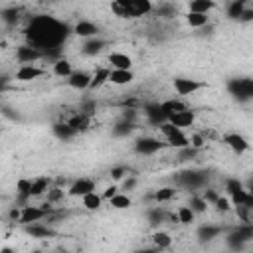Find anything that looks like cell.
<instances>
[{
    "label": "cell",
    "mask_w": 253,
    "mask_h": 253,
    "mask_svg": "<svg viewBox=\"0 0 253 253\" xmlns=\"http://www.w3.org/2000/svg\"><path fill=\"white\" fill-rule=\"evenodd\" d=\"M26 36L30 43L38 49L57 47L67 38V26L51 16H36L28 26Z\"/></svg>",
    "instance_id": "obj_1"
},
{
    "label": "cell",
    "mask_w": 253,
    "mask_h": 253,
    "mask_svg": "<svg viewBox=\"0 0 253 253\" xmlns=\"http://www.w3.org/2000/svg\"><path fill=\"white\" fill-rule=\"evenodd\" d=\"M111 8L119 18H140L150 14L154 6L150 0H113Z\"/></svg>",
    "instance_id": "obj_2"
},
{
    "label": "cell",
    "mask_w": 253,
    "mask_h": 253,
    "mask_svg": "<svg viewBox=\"0 0 253 253\" xmlns=\"http://www.w3.org/2000/svg\"><path fill=\"white\" fill-rule=\"evenodd\" d=\"M227 192L231 196V204L233 206H247V208H253V196L249 194V190H245L239 182L235 180H229L227 182Z\"/></svg>",
    "instance_id": "obj_3"
},
{
    "label": "cell",
    "mask_w": 253,
    "mask_h": 253,
    "mask_svg": "<svg viewBox=\"0 0 253 253\" xmlns=\"http://www.w3.org/2000/svg\"><path fill=\"white\" fill-rule=\"evenodd\" d=\"M172 87H174V91L180 97H188V95H194L196 91L204 89L206 83L204 81H198V79H190V77H176L172 81Z\"/></svg>",
    "instance_id": "obj_4"
},
{
    "label": "cell",
    "mask_w": 253,
    "mask_h": 253,
    "mask_svg": "<svg viewBox=\"0 0 253 253\" xmlns=\"http://www.w3.org/2000/svg\"><path fill=\"white\" fill-rule=\"evenodd\" d=\"M47 215V210L45 208H40V206H22L20 208V223L22 225H28V223H36V221H42L43 217Z\"/></svg>",
    "instance_id": "obj_5"
},
{
    "label": "cell",
    "mask_w": 253,
    "mask_h": 253,
    "mask_svg": "<svg viewBox=\"0 0 253 253\" xmlns=\"http://www.w3.org/2000/svg\"><path fill=\"white\" fill-rule=\"evenodd\" d=\"M43 75H45V69H42V67H38L34 63H22L18 67V71H16V79L18 81H24V83L34 81V79H40Z\"/></svg>",
    "instance_id": "obj_6"
},
{
    "label": "cell",
    "mask_w": 253,
    "mask_h": 253,
    "mask_svg": "<svg viewBox=\"0 0 253 253\" xmlns=\"http://www.w3.org/2000/svg\"><path fill=\"white\" fill-rule=\"evenodd\" d=\"M166 121H170V123H172L174 126H178V128H188V126H192V125L196 123V113L186 107V109H182V111L172 113Z\"/></svg>",
    "instance_id": "obj_7"
},
{
    "label": "cell",
    "mask_w": 253,
    "mask_h": 253,
    "mask_svg": "<svg viewBox=\"0 0 253 253\" xmlns=\"http://www.w3.org/2000/svg\"><path fill=\"white\" fill-rule=\"evenodd\" d=\"M223 142H225L235 154H243V152L249 150V140H247L243 134H239V132H227V134L223 136Z\"/></svg>",
    "instance_id": "obj_8"
},
{
    "label": "cell",
    "mask_w": 253,
    "mask_h": 253,
    "mask_svg": "<svg viewBox=\"0 0 253 253\" xmlns=\"http://www.w3.org/2000/svg\"><path fill=\"white\" fill-rule=\"evenodd\" d=\"M162 146H164V142H160L158 138H152V136H142L134 142V150L140 152V154H154Z\"/></svg>",
    "instance_id": "obj_9"
},
{
    "label": "cell",
    "mask_w": 253,
    "mask_h": 253,
    "mask_svg": "<svg viewBox=\"0 0 253 253\" xmlns=\"http://www.w3.org/2000/svg\"><path fill=\"white\" fill-rule=\"evenodd\" d=\"M95 190V182L91 180V178H79V180H75L69 188H67V194L71 196V198H81V196H85V194H89V192H93Z\"/></svg>",
    "instance_id": "obj_10"
},
{
    "label": "cell",
    "mask_w": 253,
    "mask_h": 253,
    "mask_svg": "<svg viewBox=\"0 0 253 253\" xmlns=\"http://www.w3.org/2000/svg\"><path fill=\"white\" fill-rule=\"evenodd\" d=\"M40 57H42V49L34 47L32 43H30V45H20V47L16 49V59H18L20 63H34V61H38Z\"/></svg>",
    "instance_id": "obj_11"
},
{
    "label": "cell",
    "mask_w": 253,
    "mask_h": 253,
    "mask_svg": "<svg viewBox=\"0 0 253 253\" xmlns=\"http://www.w3.org/2000/svg\"><path fill=\"white\" fill-rule=\"evenodd\" d=\"M107 61L113 69H132V57L125 51H111L107 55Z\"/></svg>",
    "instance_id": "obj_12"
},
{
    "label": "cell",
    "mask_w": 253,
    "mask_h": 253,
    "mask_svg": "<svg viewBox=\"0 0 253 253\" xmlns=\"http://www.w3.org/2000/svg\"><path fill=\"white\" fill-rule=\"evenodd\" d=\"M132 79H134V73H132V69H109V83H113V85H119V87H123V85H128V83H132Z\"/></svg>",
    "instance_id": "obj_13"
},
{
    "label": "cell",
    "mask_w": 253,
    "mask_h": 253,
    "mask_svg": "<svg viewBox=\"0 0 253 253\" xmlns=\"http://www.w3.org/2000/svg\"><path fill=\"white\" fill-rule=\"evenodd\" d=\"M67 85L73 87V89H77V91L89 89V85H91V73H87V71H73L67 77Z\"/></svg>",
    "instance_id": "obj_14"
},
{
    "label": "cell",
    "mask_w": 253,
    "mask_h": 253,
    "mask_svg": "<svg viewBox=\"0 0 253 253\" xmlns=\"http://www.w3.org/2000/svg\"><path fill=\"white\" fill-rule=\"evenodd\" d=\"M73 34L79 36V38H95L99 34V26L89 22V20H79L75 26H73Z\"/></svg>",
    "instance_id": "obj_15"
},
{
    "label": "cell",
    "mask_w": 253,
    "mask_h": 253,
    "mask_svg": "<svg viewBox=\"0 0 253 253\" xmlns=\"http://www.w3.org/2000/svg\"><path fill=\"white\" fill-rule=\"evenodd\" d=\"M229 89H231L235 95H239L241 99H249V97L253 95V83H251L249 79L231 81V83H229Z\"/></svg>",
    "instance_id": "obj_16"
},
{
    "label": "cell",
    "mask_w": 253,
    "mask_h": 253,
    "mask_svg": "<svg viewBox=\"0 0 253 253\" xmlns=\"http://www.w3.org/2000/svg\"><path fill=\"white\" fill-rule=\"evenodd\" d=\"M81 204H83L85 210H89V211H97V210H101V206H103V196L97 194V190H93V192L81 196Z\"/></svg>",
    "instance_id": "obj_17"
},
{
    "label": "cell",
    "mask_w": 253,
    "mask_h": 253,
    "mask_svg": "<svg viewBox=\"0 0 253 253\" xmlns=\"http://www.w3.org/2000/svg\"><path fill=\"white\" fill-rule=\"evenodd\" d=\"M109 69H111V67L99 65V67L95 69V73H91V85H89V89H99L101 85H105L107 79H109Z\"/></svg>",
    "instance_id": "obj_18"
},
{
    "label": "cell",
    "mask_w": 253,
    "mask_h": 253,
    "mask_svg": "<svg viewBox=\"0 0 253 253\" xmlns=\"http://www.w3.org/2000/svg\"><path fill=\"white\" fill-rule=\"evenodd\" d=\"M158 107H160V113H162V117H164V119H168V117H170L172 113H176V111L186 109V105H184L180 99H168V101L160 103Z\"/></svg>",
    "instance_id": "obj_19"
},
{
    "label": "cell",
    "mask_w": 253,
    "mask_h": 253,
    "mask_svg": "<svg viewBox=\"0 0 253 253\" xmlns=\"http://www.w3.org/2000/svg\"><path fill=\"white\" fill-rule=\"evenodd\" d=\"M109 204L115 208V210H128L132 206V200L126 192H117L115 196L109 198Z\"/></svg>",
    "instance_id": "obj_20"
},
{
    "label": "cell",
    "mask_w": 253,
    "mask_h": 253,
    "mask_svg": "<svg viewBox=\"0 0 253 253\" xmlns=\"http://www.w3.org/2000/svg\"><path fill=\"white\" fill-rule=\"evenodd\" d=\"M47 188H49V178H45V176H38V178H34V180H32V188H30V198L45 194Z\"/></svg>",
    "instance_id": "obj_21"
},
{
    "label": "cell",
    "mask_w": 253,
    "mask_h": 253,
    "mask_svg": "<svg viewBox=\"0 0 253 253\" xmlns=\"http://www.w3.org/2000/svg\"><path fill=\"white\" fill-rule=\"evenodd\" d=\"M215 8L213 0H190L188 4V12H202V14H210Z\"/></svg>",
    "instance_id": "obj_22"
},
{
    "label": "cell",
    "mask_w": 253,
    "mask_h": 253,
    "mask_svg": "<svg viewBox=\"0 0 253 253\" xmlns=\"http://www.w3.org/2000/svg\"><path fill=\"white\" fill-rule=\"evenodd\" d=\"M71 73H73L71 61H67V59H55V61H53V75L67 79Z\"/></svg>",
    "instance_id": "obj_23"
},
{
    "label": "cell",
    "mask_w": 253,
    "mask_h": 253,
    "mask_svg": "<svg viewBox=\"0 0 253 253\" xmlns=\"http://www.w3.org/2000/svg\"><path fill=\"white\" fill-rule=\"evenodd\" d=\"M210 22V16L208 14H202V12H188L186 14V24L190 28H202Z\"/></svg>",
    "instance_id": "obj_24"
},
{
    "label": "cell",
    "mask_w": 253,
    "mask_h": 253,
    "mask_svg": "<svg viewBox=\"0 0 253 253\" xmlns=\"http://www.w3.org/2000/svg\"><path fill=\"white\" fill-rule=\"evenodd\" d=\"M196 219V211L190 208V206H180L176 210V221L184 223V225H190L192 221Z\"/></svg>",
    "instance_id": "obj_25"
},
{
    "label": "cell",
    "mask_w": 253,
    "mask_h": 253,
    "mask_svg": "<svg viewBox=\"0 0 253 253\" xmlns=\"http://www.w3.org/2000/svg\"><path fill=\"white\" fill-rule=\"evenodd\" d=\"M26 231H28L32 237H49V235H53V231H51L49 227H45V225H40V221L28 223V225H26Z\"/></svg>",
    "instance_id": "obj_26"
},
{
    "label": "cell",
    "mask_w": 253,
    "mask_h": 253,
    "mask_svg": "<svg viewBox=\"0 0 253 253\" xmlns=\"http://www.w3.org/2000/svg\"><path fill=\"white\" fill-rule=\"evenodd\" d=\"M105 47L103 40H95V38H87V42L83 43V53L85 55H95Z\"/></svg>",
    "instance_id": "obj_27"
},
{
    "label": "cell",
    "mask_w": 253,
    "mask_h": 253,
    "mask_svg": "<svg viewBox=\"0 0 253 253\" xmlns=\"http://www.w3.org/2000/svg\"><path fill=\"white\" fill-rule=\"evenodd\" d=\"M152 243L158 247V249H168L172 245V237L166 233V231H154L152 233Z\"/></svg>",
    "instance_id": "obj_28"
},
{
    "label": "cell",
    "mask_w": 253,
    "mask_h": 253,
    "mask_svg": "<svg viewBox=\"0 0 253 253\" xmlns=\"http://www.w3.org/2000/svg\"><path fill=\"white\" fill-rule=\"evenodd\" d=\"M53 132H55V136L57 138H61V140H67V138H71L73 134H75V128L69 125V123H59V125H55L53 126Z\"/></svg>",
    "instance_id": "obj_29"
},
{
    "label": "cell",
    "mask_w": 253,
    "mask_h": 253,
    "mask_svg": "<svg viewBox=\"0 0 253 253\" xmlns=\"http://www.w3.org/2000/svg\"><path fill=\"white\" fill-rule=\"evenodd\" d=\"M30 188H32V180L30 178H20L16 182V192L24 198H30Z\"/></svg>",
    "instance_id": "obj_30"
},
{
    "label": "cell",
    "mask_w": 253,
    "mask_h": 253,
    "mask_svg": "<svg viewBox=\"0 0 253 253\" xmlns=\"http://www.w3.org/2000/svg\"><path fill=\"white\" fill-rule=\"evenodd\" d=\"M156 202H170L172 198H174V188H160V190H156L154 192V196H152Z\"/></svg>",
    "instance_id": "obj_31"
},
{
    "label": "cell",
    "mask_w": 253,
    "mask_h": 253,
    "mask_svg": "<svg viewBox=\"0 0 253 253\" xmlns=\"http://www.w3.org/2000/svg\"><path fill=\"white\" fill-rule=\"evenodd\" d=\"M196 213H202V211H206L208 210V202H206V198H200V196H194L192 200H190V204H188Z\"/></svg>",
    "instance_id": "obj_32"
},
{
    "label": "cell",
    "mask_w": 253,
    "mask_h": 253,
    "mask_svg": "<svg viewBox=\"0 0 253 253\" xmlns=\"http://www.w3.org/2000/svg\"><path fill=\"white\" fill-rule=\"evenodd\" d=\"M18 18H20V12H18L16 8L2 10V20H4L6 24H16V22H18Z\"/></svg>",
    "instance_id": "obj_33"
},
{
    "label": "cell",
    "mask_w": 253,
    "mask_h": 253,
    "mask_svg": "<svg viewBox=\"0 0 253 253\" xmlns=\"http://www.w3.org/2000/svg\"><path fill=\"white\" fill-rule=\"evenodd\" d=\"M213 206L219 210V211H229L231 210V200L229 198H225V196H217L215 200H213Z\"/></svg>",
    "instance_id": "obj_34"
},
{
    "label": "cell",
    "mask_w": 253,
    "mask_h": 253,
    "mask_svg": "<svg viewBox=\"0 0 253 253\" xmlns=\"http://www.w3.org/2000/svg\"><path fill=\"white\" fill-rule=\"evenodd\" d=\"M241 12H243V2L233 0V2H231V6H229V10H227V16H231V18H239V16H241Z\"/></svg>",
    "instance_id": "obj_35"
},
{
    "label": "cell",
    "mask_w": 253,
    "mask_h": 253,
    "mask_svg": "<svg viewBox=\"0 0 253 253\" xmlns=\"http://www.w3.org/2000/svg\"><path fill=\"white\" fill-rule=\"evenodd\" d=\"M182 182L190 184V186H198V184H202V176H196V172H186L182 176Z\"/></svg>",
    "instance_id": "obj_36"
},
{
    "label": "cell",
    "mask_w": 253,
    "mask_h": 253,
    "mask_svg": "<svg viewBox=\"0 0 253 253\" xmlns=\"http://www.w3.org/2000/svg\"><path fill=\"white\" fill-rule=\"evenodd\" d=\"M69 125H71V126L75 128V132H77V130L87 128V119H85V117H75V119L69 121Z\"/></svg>",
    "instance_id": "obj_37"
},
{
    "label": "cell",
    "mask_w": 253,
    "mask_h": 253,
    "mask_svg": "<svg viewBox=\"0 0 253 253\" xmlns=\"http://www.w3.org/2000/svg\"><path fill=\"white\" fill-rule=\"evenodd\" d=\"M204 142H206V140H204L200 134H192V136H190V146L196 148V150H200V148L204 146Z\"/></svg>",
    "instance_id": "obj_38"
},
{
    "label": "cell",
    "mask_w": 253,
    "mask_h": 253,
    "mask_svg": "<svg viewBox=\"0 0 253 253\" xmlns=\"http://www.w3.org/2000/svg\"><path fill=\"white\" fill-rule=\"evenodd\" d=\"M45 194H47V200H49V202H55V200H59V198L63 196V190H59V188H51V190H49V188H47Z\"/></svg>",
    "instance_id": "obj_39"
},
{
    "label": "cell",
    "mask_w": 253,
    "mask_h": 253,
    "mask_svg": "<svg viewBox=\"0 0 253 253\" xmlns=\"http://www.w3.org/2000/svg\"><path fill=\"white\" fill-rule=\"evenodd\" d=\"M125 176H126V168H113V170H111V178H113L115 182L123 180Z\"/></svg>",
    "instance_id": "obj_40"
},
{
    "label": "cell",
    "mask_w": 253,
    "mask_h": 253,
    "mask_svg": "<svg viewBox=\"0 0 253 253\" xmlns=\"http://www.w3.org/2000/svg\"><path fill=\"white\" fill-rule=\"evenodd\" d=\"M217 231H219L217 227H204V229L200 231V235H202V237H206V239H211L213 235H217Z\"/></svg>",
    "instance_id": "obj_41"
},
{
    "label": "cell",
    "mask_w": 253,
    "mask_h": 253,
    "mask_svg": "<svg viewBox=\"0 0 253 253\" xmlns=\"http://www.w3.org/2000/svg\"><path fill=\"white\" fill-rule=\"evenodd\" d=\"M134 186H136V178H134V176H130V178H125V182H123V190L130 192Z\"/></svg>",
    "instance_id": "obj_42"
},
{
    "label": "cell",
    "mask_w": 253,
    "mask_h": 253,
    "mask_svg": "<svg viewBox=\"0 0 253 253\" xmlns=\"http://www.w3.org/2000/svg\"><path fill=\"white\" fill-rule=\"evenodd\" d=\"M117 192H119V188H117V186H109L101 196H103V200H109V198H111V196H115Z\"/></svg>",
    "instance_id": "obj_43"
},
{
    "label": "cell",
    "mask_w": 253,
    "mask_h": 253,
    "mask_svg": "<svg viewBox=\"0 0 253 253\" xmlns=\"http://www.w3.org/2000/svg\"><path fill=\"white\" fill-rule=\"evenodd\" d=\"M10 219L12 221H18L20 219V208H12L10 210Z\"/></svg>",
    "instance_id": "obj_44"
}]
</instances>
